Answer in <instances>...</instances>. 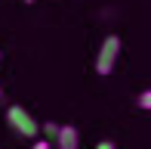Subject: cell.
<instances>
[{
    "label": "cell",
    "instance_id": "cell-1",
    "mask_svg": "<svg viewBox=\"0 0 151 149\" xmlns=\"http://www.w3.org/2000/svg\"><path fill=\"white\" fill-rule=\"evenodd\" d=\"M6 121H9V127L19 134V137H25V140H37V134H40V124L31 118V112L25 109V106H6Z\"/></svg>",
    "mask_w": 151,
    "mask_h": 149
},
{
    "label": "cell",
    "instance_id": "cell-2",
    "mask_svg": "<svg viewBox=\"0 0 151 149\" xmlns=\"http://www.w3.org/2000/svg\"><path fill=\"white\" fill-rule=\"evenodd\" d=\"M117 56H120V37H117V34H108L105 40H102L99 53H96V74H102V78L111 74Z\"/></svg>",
    "mask_w": 151,
    "mask_h": 149
},
{
    "label": "cell",
    "instance_id": "cell-3",
    "mask_svg": "<svg viewBox=\"0 0 151 149\" xmlns=\"http://www.w3.org/2000/svg\"><path fill=\"white\" fill-rule=\"evenodd\" d=\"M56 149H80V134H77V127L62 124V131H59V137H56Z\"/></svg>",
    "mask_w": 151,
    "mask_h": 149
},
{
    "label": "cell",
    "instance_id": "cell-4",
    "mask_svg": "<svg viewBox=\"0 0 151 149\" xmlns=\"http://www.w3.org/2000/svg\"><path fill=\"white\" fill-rule=\"evenodd\" d=\"M59 131H62V124H56V121H46V124H43V134H46V137H43V140H50V143H56Z\"/></svg>",
    "mask_w": 151,
    "mask_h": 149
},
{
    "label": "cell",
    "instance_id": "cell-5",
    "mask_svg": "<svg viewBox=\"0 0 151 149\" xmlns=\"http://www.w3.org/2000/svg\"><path fill=\"white\" fill-rule=\"evenodd\" d=\"M136 106H139L142 112H151V87H148V90H142L139 96H136Z\"/></svg>",
    "mask_w": 151,
    "mask_h": 149
},
{
    "label": "cell",
    "instance_id": "cell-6",
    "mask_svg": "<svg viewBox=\"0 0 151 149\" xmlns=\"http://www.w3.org/2000/svg\"><path fill=\"white\" fill-rule=\"evenodd\" d=\"M31 149H52V143H50V140H34Z\"/></svg>",
    "mask_w": 151,
    "mask_h": 149
},
{
    "label": "cell",
    "instance_id": "cell-7",
    "mask_svg": "<svg viewBox=\"0 0 151 149\" xmlns=\"http://www.w3.org/2000/svg\"><path fill=\"white\" fill-rule=\"evenodd\" d=\"M96 149H117V146H114L111 140H99V143H96Z\"/></svg>",
    "mask_w": 151,
    "mask_h": 149
},
{
    "label": "cell",
    "instance_id": "cell-8",
    "mask_svg": "<svg viewBox=\"0 0 151 149\" xmlns=\"http://www.w3.org/2000/svg\"><path fill=\"white\" fill-rule=\"evenodd\" d=\"M3 99H6V96H3V87H0V103H3Z\"/></svg>",
    "mask_w": 151,
    "mask_h": 149
},
{
    "label": "cell",
    "instance_id": "cell-9",
    "mask_svg": "<svg viewBox=\"0 0 151 149\" xmlns=\"http://www.w3.org/2000/svg\"><path fill=\"white\" fill-rule=\"evenodd\" d=\"M22 3H34V0H22Z\"/></svg>",
    "mask_w": 151,
    "mask_h": 149
},
{
    "label": "cell",
    "instance_id": "cell-10",
    "mask_svg": "<svg viewBox=\"0 0 151 149\" xmlns=\"http://www.w3.org/2000/svg\"><path fill=\"white\" fill-rule=\"evenodd\" d=\"M0 59H3V53H0Z\"/></svg>",
    "mask_w": 151,
    "mask_h": 149
}]
</instances>
